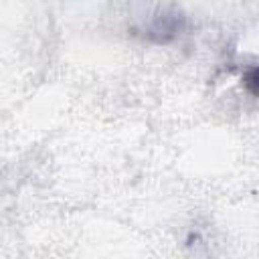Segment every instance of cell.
I'll use <instances>...</instances> for the list:
<instances>
[{"label": "cell", "mask_w": 259, "mask_h": 259, "mask_svg": "<svg viewBox=\"0 0 259 259\" xmlns=\"http://www.w3.org/2000/svg\"><path fill=\"white\" fill-rule=\"evenodd\" d=\"M184 24H186V18L178 8H174V6L162 8L146 24V28H144L146 30V38L156 42V45H168L176 36H180Z\"/></svg>", "instance_id": "obj_1"}, {"label": "cell", "mask_w": 259, "mask_h": 259, "mask_svg": "<svg viewBox=\"0 0 259 259\" xmlns=\"http://www.w3.org/2000/svg\"><path fill=\"white\" fill-rule=\"evenodd\" d=\"M243 87L253 97H257V93H259V73H257V67H249L247 69V73L243 75Z\"/></svg>", "instance_id": "obj_2"}]
</instances>
